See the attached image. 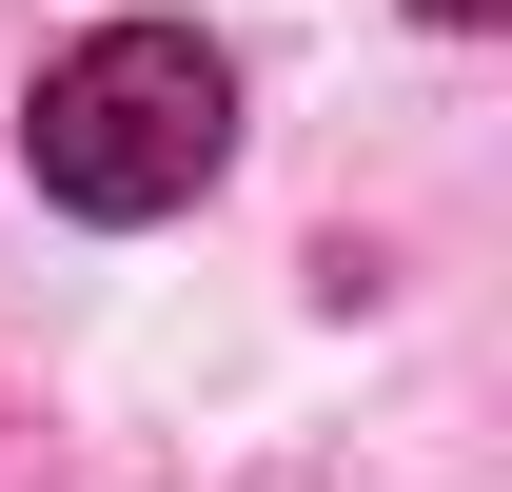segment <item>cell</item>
Returning a JSON list of instances; mask_svg holds the SVG:
<instances>
[{"mask_svg": "<svg viewBox=\"0 0 512 492\" xmlns=\"http://www.w3.org/2000/svg\"><path fill=\"white\" fill-rule=\"evenodd\" d=\"M60 217H178L217 158H237V60L197 20H99L40 60V119H20Z\"/></svg>", "mask_w": 512, "mask_h": 492, "instance_id": "1", "label": "cell"}, {"mask_svg": "<svg viewBox=\"0 0 512 492\" xmlns=\"http://www.w3.org/2000/svg\"><path fill=\"white\" fill-rule=\"evenodd\" d=\"M414 20H493V0H414Z\"/></svg>", "mask_w": 512, "mask_h": 492, "instance_id": "2", "label": "cell"}]
</instances>
